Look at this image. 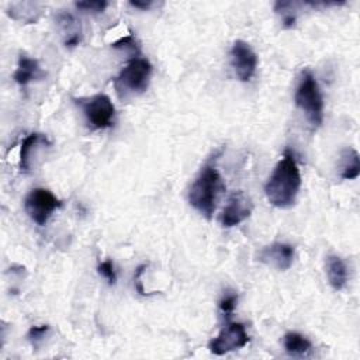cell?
I'll return each instance as SVG.
<instances>
[{"instance_id": "1", "label": "cell", "mask_w": 360, "mask_h": 360, "mask_svg": "<svg viewBox=\"0 0 360 360\" xmlns=\"http://www.w3.org/2000/svg\"><path fill=\"white\" fill-rule=\"evenodd\" d=\"M300 187L301 174L297 160L294 153L285 149L283 158L276 165L264 184L266 198L277 208H288L295 202Z\"/></svg>"}, {"instance_id": "2", "label": "cell", "mask_w": 360, "mask_h": 360, "mask_svg": "<svg viewBox=\"0 0 360 360\" xmlns=\"http://www.w3.org/2000/svg\"><path fill=\"white\" fill-rule=\"evenodd\" d=\"M224 188L221 176L214 166H204L188 190V202L201 215L211 218L221 190Z\"/></svg>"}, {"instance_id": "3", "label": "cell", "mask_w": 360, "mask_h": 360, "mask_svg": "<svg viewBox=\"0 0 360 360\" xmlns=\"http://www.w3.org/2000/svg\"><path fill=\"white\" fill-rule=\"evenodd\" d=\"M295 105L305 114L309 124L316 128L323 121V97L315 76L304 70L295 90Z\"/></svg>"}, {"instance_id": "4", "label": "cell", "mask_w": 360, "mask_h": 360, "mask_svg": "<svg viewBox=\"0 0 360 360\" xmlns=\"http://www.w3.org/2000/svg\"><path fill=\"white\" fill-rule=\"evenodd\" d=\"M150 76V62L146 58L135 56L125 65V68H122L114 80V86L121 98L128 94H141L148 89Z\"/></svg>"}, {"instance_id": "5", "label": "cell", "mask_w": 360, "mask_h": 360, "mask_svg": "<svg viewBox=\"0 0 360 360\" xmlns=\"http://www.w3.org/2000/svg\"><path fill=\"white\" fill-rule=\"evenodd\" d=\"M76 103L80 105L87 124L93 129H105L112 125L115 107L107 94L98 93L90 97L77 98Z\"/></svg>"}, {"instance_id": "6", "label": "cell", "mask_w": 360, "mask_h": 360, "mask_svg": "<svg viewBox=\"0 0 360 360\" xmlns=\"http://www.w3.org/2000/svg\"><path fill=\"white\" fill-rule=\"evenodd\" d=\"M60 207L62 201L52 191L42 187L31 190L24 200L25 212L39 226H44L53 211Z\"/></svg>"}, {"instance_id": "7", "label": "cell", "mask_w": 360, "mask_h": 360, "mask_svg": "<svg viewBox=\"0 0 360 360\" xmlns=\"http://www.w3.org/2000/svg\"><path fill=\"white\" fill-rule=\"evenodd\" d=\"M249 342L245 325L240 322H228L221 332L210 340L208 349L212 354L222 356L225 353L245 347Z\"/></svg>"}, {"instance_id": "8", "label": "cell", "mask_w": 360, "mask_h": 360, "mask_svg": "<svg viewBox=\"0 0 360 360\" xmlns=\"http://www.w3.org/2000/svg\"><path fill=\"white\" fill-rule=\"evenodd\" d=\"M252 211H253L252 198L242 190L233 191L228 197L226 205L224 207L219 215V222L224 228H233L242 224L245 219H248Z\"/></svg>"}, {"instance_id": "9", "label": "cell", "mask_w": 360, "mask_h": 360, "mask_svg": "<svg viewBox=\"0 0 360 360\" xmlns=\"http://www.w3.org/2000/svg\"><path fill=\"white\" fill-rule=\"evenodd\" d=\"M229 55H231V65L235 70L236 77L240 82H249L253 77L257 68L256 52L252 49V46L248 42L238 39L233 42Z\"/></svg>"}, {"instance_id": "10", "label": "cell", "mask_w": 360, "mask_h": 360, "mask_svg": "<svg viewBox=\"0 0 360 360\" xmlns=\"http://www.w3.org/2000/svg\"><path fill=\"white\" fill-rule=\"evenodd\" d=\"M295 256V250L291 245L283 242H274L260 249L257 255V260L271 266L277 270H288L292 266Z\"/></svg>"}, {"instance_id": "11", "label": "cell", "mask_w": 360, "mask_h": 360, "mask_svg": "<svg viewBox=\"0 0 360 360\" xmlns=\"http://www.w3.org/2000/svg\"><path fill=\"white\" fill-rule=\"evenodd\" d=\"M45 76V72L39 66L38 60L34 58L27 56L25 53H21L18 58V65L17 69L13 75V79L15 80L17 84L20 86H27L28 83L34 80H39Z\"/></svg>"}, {"instance_id": "12", "label": "cell", "mask_w": 360, "mask_h": 360, "mask_svg": "<svg viewBox=\"0 0 360 360\" xmlns=\"http://www.w3.org/2000/svg\"><path fill=\"white\" fill-rule=\"evenodd\" d=\"M56 21H58L65 45L68 48H73L79 45L82 39V28H80V22L75 18V15L63 11L58 14Z\"/></svg>"}, {"instance_id": "13", "label": "cell", "mask_w": 360, "mask_h": 360, "mask_svg": "<svg viewBox=\"0 0 360 360\" xmlns=\"http://www.w3.org/2000/svg\"><path fill=\"white\" fill-rule=\"evenodd\" d=\"M326 274H328V281L333 290L340 291L346 287L349 274H347V266L342 257H339L336 255L328 256Z\"/></svg>"}, {"instance_id": "14", "label": "cell", "mask_w": 360, "mask_h": 360, "mask_svg": "<svg viewBox=\"0 0 360 360\" xmlns=\"http://www.w3.org/2000/svg\"><path fill=\"white\" fill-rule=\"evenodd\" d=\"M49 146L51 142L48 141V138L42 134H30L28 136L24 138V141L21 142V148H20V169L21 172H28L30 170V159H31V153L32 150H35L38 146Z\"/></svg>"}, {"instance_id": "15", "label": "cell", "mask_w": 360, "mask_h": 360, "mask_svg": "<svg viewBox=\"0 0 360 360\" xmlns=\"http://www.w3.org/2000/svg\"><path fill=\"white\" fill-rule=\"evenodd\" d=\"M283 345L285 352L295 357L307 356L312 350L311 340L298 332H287L283 338Z\"/></svg>"}, {"instance_id": "16", "label": "cell", "mask_w": 360, "mask_h": 360, "mask_svg": "<svg viewBox=\"0 0 360 360\" xmlns=\"http://www.w3.org/2000/svg\"><path fill=\"white\" fill-rule=\"evenodd\" d=\"M360 174L359 152L353 148H346L342 153V172L340 177L345 180H354Z\"/></svg>"}, {"instance_id": "17", "label": "cell", "mask_w": 360, "mask_h": 360, "mask_svg": "<svg viewBox=\"0 0 360 360\" xmlns=\"http://www.w3.org/2000/svg\"><path fill=\"white\" fill-rule=\"evenodd\" d=\"M295 3L291 1H277L274 4V11L281 15V24L284 28H292L295 27L297 15L294 13Z\"/></svg>"}, {"instance_id": "18", "label": "cell", "mask_w": 360, "mask_h": 360, "mask_svg": "<svg viewBox=\"0 0 360 360\" xmlns=\"http://www.w3.org/2000/svg\"><path fill=\"white\" fill-rule=\"evenodd\" d=\"M75 6H76L79 10H82V11L97 14V13H103V11L107 8L108 3L104 1V0H96V1H76Z\"/></svg>"}, {"instance_id": "19", "label": "cell", "mask_w": 360, "mask_h": 360, "mask_svg": "<svg viewBox=\"0 0 360 360\" xmlns=\"http://www.w3.org/2000/svg\"><path fill=\"white\" fill-rule=\"evenodd\" d=\"M97 270H98V274H101V276L108 281V284L112 285V284L117 283V273H115L112 260L107 259V260L101 262V263L97 266Z\"/></svg>"}, {"instance_id": "20", "label": "cell", "mask_w": 360, "mask_h": 360, "mask_svg": "<svg viewBox=\"0 0 360 360\" xmlns=\"http://www.w3.org/2000/svg\"><path fill=\"white\" fill-rule=\"evenodd\" d=\"M48 332H49V326L48 325H39V326H32L28 330L27 336H28V340L31 342V345L34 347H38Z\"/></svg>"}, {"instance_id": "21", "label": "cell", "mask_w": 360, "mask_h": 360, "mask_svg": "<svg viewBox=\"0 0 360 360\" xmlns=\"http://www.w3.org/2000/svg\"><path fill=\"white\" fill-rule=\"evenodd\" d=\"M236 302H238V295H236L235 292L226 294V295L222 297V300L219 301V309H221V312H222L224 315L229 316V315L233 312V309H235V307H236Z\"/></svg>"}, {"instance_id": "22", "label": "cell", "mask_w": 360, "mask_h": 360, "mask_svg": "<svg viewBox=\"0 0 360 360\" xmlns=\"http://www.w3.org/2000/svg\"><path fill=\"white\" fill-rule=\"evenodd\" d=\"M112 48H115V49H131V51H134V52H138V51H139L138 44H136V41H135V38H134L132 34H129V35H127V37H122V38H120L118 41H115V42L112 44Z\"/></svg>"}, {"instance_id": "23", "label": "cell", "mask_w": 360, "mask_h": 360, "mask_svg": "<svg viewBox=\"0 0 360 360\" xmlns=\"http://www.w3.org/2000/svg\"><path fill=\"white\" fill-rule=\"evenodd\" d=\"M145 267H146L145 264H141V266L136 269V271H135V283H136V288H138V291H139L141 294H145V291H143V288H142V283H141V274H142V271H143Z\"/></svg>"}, {"instance_id": "24", "label": "cell", "mask_w": 360, "mask_h": 360, "mask_svg": "<svg viewBox=\"0 0 360 360\" xmlns=\"http://www.w3.org/2000/svg\"><path fill=\"white\" fill-rule=\"evenodd\" d=\"M129 4L135 8H142V10H148L152 6V1H129Z\"/></svg>"}]
</instances>
